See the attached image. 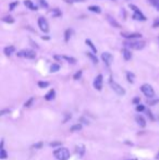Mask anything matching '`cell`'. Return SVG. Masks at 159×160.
Here are the masks:
<instances>
[{
    "instance_id": "obj_42",
    "label": "cell",
    "mask_w": 159,
    "mask_h": 160,
    "mask_svg": "<svg viewBox=\"0 0 159 160\" xmlns=\"http://www.w3.org/2000/svg\"><path fill=\"white\" fill-rule=\"evenodd\" d=\"M81 121H83L85 124H88V121H86V120H85V118H81Z\"/></svg>"
},
{
    "instance_id": "obj_29",
    "label": "cell",
    "mask_w": 159,
    "mask_h": 160,
    "mask_svg": "<svg viewBox=\"0 0 159 160\" xmlns=\"http://www.w3.org/2000/svg\"><path fill=\"white\" fill-rule=\"evenodd\" d=\"M71 29H67L66 31V37H64V41H69V39H70V37H71Z\"/></svg>"
},
{
    "instance_id": "obj_13",
    "label": "cell",
    "mask_w": 159,
    "mask_h": 160,
    "mask_svg": "<svg viewBox=\"0 0 159 160\" xmlns=\"http://www.w3.org/2000/svg\"><path fill=\"white\" fill-rule=\"evenodd\" d=\"M54 97H56V92H54V89L49 90V92H48V93L45 95V99H46V100H48V101L52 100Z\"/></svg>"
},
{
    "instance_id": "obj_10",
    "label": "cell",
    "mask_w": 159,
    "mask_h": 160,
    "mask_svg": "<svg viewBox=\"0 0 159 160\" xmlns=\"http://www.w3.org/2000/svg\"><path fill=\"white\" fill-rule=\"evenodd\" d=\"M121 36L128 39H133V38H141L142 35L139 33H121Z\"/></svg>"
},
{
    "instance_id": "obj_43",
    "label": "cell",
    "mask_w": 159,
    "mask_h": 160,
    "mask_svg": "<svg viewBox=\"0 0 159 160\" xmlns=\"http://www.w3.org/2000/svg\"><path fill=\"white\" fill-rule=\"evenodd\" d=\"M131 160H137V159H136V158H134V159H131Z\"/></svg>"
},
{
    "instance_id": "obj_7",
    "label": "cell",
    "mask_w": 159,
    "mask_h": 160,
    "mask_svg": "<svg viewBox=\"0 0 159 160\" xmlns=\"http://www.w3.org/2000/svg\"><path fill=\"white\" fill-rule=\"evenodd\" d=\"M38 26L40 31H43L44 33H47L49 31V25H48V22L45 17H39L38 19Z\"/></svg>"
},
{
    "instance_id": "obj_19",
    "label": "cell",
    "mask_w": 159,
    "mask_h": 160,
    "mask_svg": "<svg viewBox=\"0 0 159 160\" xmlns=\"http://www.w3.org/2000/svg\"><path fill=\"white\" fill-rule=\"evenodd\" d=\"M126 78H128V81L130 83H134L135 81V75L133 73H131V72H126Z\"/></svg>"
},
{
    "instance_id": "obj_26",
    "label": "cell",
    "mask_w": 159,
    "mask_h": 160,
    "mask_svg": "<svg viewBox=\"0 0 159 160\" xmlns=\"http://www.w3.org/2000/svg\"><path fill=\"white\" fill-rule=\"evenodd\" d=\"M62 59H64V60H67V61H69L70 63H75L76 60L74 59V58H71V57H67V56H63V57H61Z\"/></svg>"
},
{
    "instance_id": "obj_45",
    "label": "cell",
    "mask_w": 159,
    "mask_h": 160,
    "mask_svg": "<svg viewBox=\"0 0 159 160\" xmlns=\"http://www.w3.org/2000/svg\"><path fill=\"white\" fill-rule=\"evenodd\" d=\"M113 1H116V0H113Z\"/></svg>"
},
{
    "instance_id": "obj_39",
    "label": "cell",
    "mask_w": 159,
    "mask_h": 160,
    "mask_svg": "<svg viewBox=\"0 0 159 160\" xmlns=\"http://www.w3.org/2000/svg\"><path fill=\"white\" fill-rule=\"evenodd\" d=\"M17 4H19V2H17V1H15V2H14V3H12V4H10V10H13V9H14V7H15V6H17Z\"/></svg>"
},
{
    "instance_id": "obj_17",
    "label": "cell",
    "mask_w": 159,
    "mask_h": 160,
    "mask_svg": "<svg viewBox=\"0 0 159 160\" xmlns=\"http://www.w3.org/2000/svg\"><path fill=\"white\" fill-rule=\"evenodd\" d=\"M24 4H25V6L27 7V8L31 9V10H33V11H35V10H37V8H36V7L34 6L33 2H32L31 0H25V1H24Z\"/></svg>"
},
{
    "instance_id": "obj_6",
    "label": "cell",
    "mask_w": 159,
    "mask_h": 160,
    "mask_svg": "<svg viewBox=\"0 0 159 160\" xmlns=\"http://www.w3.org/2000/svg\"><path fill=\"white\" fill-rule=\"evenodd\" d=\"M110 86L111 88L113 89V92L116 93V94L120 95V96H123V95H126V89L121 86V85H119L118 83L113 82V81H110Z\"/></svg>"
},
{
    "instance_id": "obj_11",
    "label": "cell",
    "mask_w": 159,
    "mask_h": 160,
    "mask_svg": "<svg viewBox=\"0 0 159 160\" xmlns=\"http://www.w3.org/2000/svg\"><path fill=\"white\" fill-rule=\"evenodd\" d=\"M135 121H136V123L139 125V127H142V129L146 127V120L144 119L143 117H141V115H136V117H135Z\"/></svg>"
},
{
    "instance_id": "obj_18",
    "label": "cell",
    "mask_w": 159,
    "mask_h": 160,
    "mask_svg": "<svg viewBox=\"0 0 159 160\" xmlns=\"http://www.w3.org/2000/svg\"><path fill=\"white\" fill-rule=\"evenodd\" d=\"M88 10L92 11V12H95V13H100L101 12L100 7H98V6H91V7H88Z\"/></svg>"
},
{
    "instance_id": "obj_31",
    "label": "cell",
    "mask_w": 159,
    "mask_h": 160,
    "mask_svg": "<svg viewBox=\"0 0 159 160\" xmlns=\"http://www.w3.org/2000/svg\"><path fill=\"white\" fill-rule=\"evenodd\" d=\"M146 115H147V117L151 120V121H155V117L153 115V113H151V110H146Z\"/></svg>"
},
{
    "instance_id": "obj_1",
    "label": "cell",
    "mask_w": 159,
    "mask_h": 160,
    "mask_svg": "<svg viewBox=\"0 0 159 160\" xmlns=\"http://www.w3.org/2000/svg\"><path fill=\"white\" fill-rule=\"evenodd\" d=\"M54 156L58 160H68L70 158V152L66 147H60L59 149L54 150Z\"/></svg>"
},
{
    "instance_id": "obj_9",
    "label": "cell",
    "mask_w": 159,
    "mask_h": 160,
    "mask_svg": "<svg viewBox=\"0 0 159 160\" xmlns=\"http://www.w3.org/2000/svg\"><path fill=\"white\" fill-rule=\"evenodd\" d=\"M94 87L97 90H101V88H103V75L101 74L97 75L96 78L94 80Z\"/></svg>"
},
{
    "instance_id": "obj_40",
    "label": "cell",
    "mask_w": 159,
    "mask_h": 160,
    "mask_svg": "<svg viewBox=\"0 0 159 160\" xmlns=\"http://www.w3.org/2000/svg\"><path fill=\"white\" fill-rule=\"evenodd\" d=\"M68 2H84L85 0H67Z\"/></svg>"
},
{
    "instance_id": "obj_27",
    "label": "cell",
    "mask_w": 159,
    "mask_h": 160,
    "mask_svg": "<svg viewBox=\"0 0 159 160\" xmlns=\"http://www.w3.org/2000/svg\"><path fill=\"white\" fill-rule=\"evenodd\" d=\"M2 21H3V22H6V23H13V22H14L13 17H10V15H9V17H4L3 19H2Z\"/></svg>"
},
{
    "instance_id": "obj_16",
    "label": "cell",
    "mask_w": 159,
    "mask_h": 160,
    "mask_svg": "<svg viewBox=\"0 0 159 160\" xmlns=\"http://www.w3.org/2000/svg\"><path fill=\"white\" fill-rule=\"evenodd\" d=\"M122 53H123V57H124L126 60H131V58H132V53H131L130 50L126 48V49H123Z\"/></svg>"
},
{
    "instance_id": "obj_30",
    "label": "cell",
    "mask_w": 159,
    "mask_h": 160,
    "mask_svg": "<svg viewBox=\"0 0 159 160\" xmlns=\"http://www.w3.org/2000/svg\"><path fill=\"white\" fill-rule=\"evenodd\" d=\"M81 76H82V71L80 70V71H77V72H76L74 75H73V78H74V80H80V78H81Z\"/></svg>"
},
{
    "instance_id": "obj_8",
    "label": "cell",
    "mask_w": 159,
    "mask_h": 160,
    "mask_svg": "<svg viewBox=\"0 0 159 160\" xmlns=\"http://www.w3.org/2000/svg\"><path fill=\"white\" fill-rule=\"evenodd\" d=\"M101 59H103V61L105 62L107 68H109V66H111V63H112L113 61V57L110 52H104L101 54Z\"/></svg>"
},
{
    "instance_id": "obj_2",
    "label": "cell",
    "mask_w": 159,
    "mask_h": 160,
    "mask_svg": "<svg viewBox=\"0 0 159 160\" xmlns=\"http://www.w3.org/2000/svg\"><path fill=\"white\" fill-rule=\"evenodd\" d=\"M141 90H142V93L146 96L147 98H153V97L155 96V90H154V88H153L151 85H149V84H144V85H142Z\"/></svg>"
},
{
    "instance_id": "obj_44",
    "label": "cell",
    "mask_w": 159,
    "mask_h": 160,
    "mask_svg": "<svg viewBox=\"0 0 159 160\" xmlns=\"http://www.w3.org/2000/svg\"><path fill=\"white\" fill-rule=\"evenodd\" d=\"M157 158H159V154H158V156H157Z\"/></svg>"
},
{
    "instance_id": "obj_23",
    "label": "cell",
    "mask_w": 159,
    "mask_h": 160,
    "mask_svg": "<svg viewBox=\"0 0 159 160\" xmlns=\"http://www.w3.org/2000/svg\"><path fill=\"white\" fill-rule=\"evenodd\" d=\"M7 157H8V154L6 152V149H4V148H1V149H0V158H1V159H6Z\"/></svg>"
},
{
    "instance_id": "obj_24",
    "label": "cell",
    "mask_w": 159,
    "mask_h": 160,
    "mask_svg": "<svg viewBox=\"0 0 159 160\" xmlns=\"http://www.w3.org/2000/svg\"><path fill=\"white\" fill-rule=\"evenodd\" d=\"M59 70H60V66H59V64L54 63V64L50 66V72H57V71H59Z\"/></svg>"
},
{
    "instance_id": "obj_20",
    "label": "cell",
    "mask_w": 159,
    "mask_h": 160,
    "mask_svg": "<svg viewBox=\"0 0 159 160\" xmlns=\"http://www.w3.org/2000/svg\"><path fill=\"white\" fill-rule=\"evenodd\" d=\"M86 54H87V57L93 61V63H95V64H96V63H98V59L96 58V56H95V54H93V53H91V52H87Z\"/></svg>"
},
{
    "instance_id": "obj_15",
    "label": "cell",
    "mask_w": 159,
    "mask_h": 160,
    "mask_svg": "<svg viewBox=\"0 0 159 160\" xmlns=\"http://www.w3.org/2000/svg\"><path fill=\"white\" fill-rule=\"evenodd\" d=\"M14 51H15V48H14L13 46H8V47L4 48V53H6V56H11Z\"/></svg>"
},
{
    "instance_id": "obj_4",
    "label": "cell",
    "mask_w": 159,
    "mask_h": 160,
    "mask_svg": "<svg viewBox=\"0 0 159 160\" xmlns=\"http://www.w3.org/2000/svg\"><path fill=\"white\" fill-rule=\"evenodd\" d=\"M124 46L135 50H141L145 47V41H129V43H124Z\"/></svg>"
},
{
    "instance_id": "obj_36",
    "label": "cell",
    "mask_w": 159,
    "mask_h": 160,
    "mask_svg": "<svg viewBox=\"0 0 159 160\" xmlns=\"http://www.w3.org/2000/svg\"><path fill=\"white\" fill-rule=\"evenodd\" d=\"M139 101H141V98H139V97H135V98L133 99V103H136V105H137V103H139Z\"/></svg>"
},
{
    "instance_id": "obj_12",
    "label": "cell",
    "mask_w": 159,
    "mask_h": 160,
    "mask_svg": "<svg viewBox=\"0 0 159 160\" xmlns=\"http://www.w3.org/2000/svg\"><path fill=\"white\" fill-rule=\"evenodd\" d=\"M107 20H108V22L110 23V25H112L113 27H116V29H120L121 27V25L118 23L117 21L114 20L112 17H110V15H107Z\"/></svg>"
},
{
    "instance_id": "obj_21",
    "label": "cell",
    "mask_w": 159,
    "mask_h": 160,
    "mask_svg": "<svg viewBox=\"0 0 159 160\" xmlns=\"http://www.w3.org/2000/svg\"><path fill=\"white\" fill-rule=\"evenodd\" d=\"M85 43H86V45H88V46H89V47H91V48H92L93 52H94V53H96V52H97L96 47L94 46V44H93V43H92V41H89V39H86V41H85Z\"/></svg>"
},
{
    "instance_id": "obj_3",
    "label": "cell",
    "mask_w": 159,
    "mask_h": 160,
    "mask_svg": "<svg viewBox=\"0 0 159 160\" xmlns=\"http://www.w3.org/2000/svg\"><path fill=\"white\" fill-rule=\"evenodd\" d=\"M130 9H132L134 11V14H133V19L134 20H138V21H146V17L141 12V10L136 7V6H134V4H130L129 6Z\"/></svg>"
},
{
    "instance_id": "obj_34",
    "label": "cell",
    "mask_w": 159,
    "mask_h": 160,
    "mask_svg": "<svg viewBox=\"0 0 159 160\" xmlns=\"http://www.w3.org/2000/svg\"><path fill=\"white\" fill-rule=\"evenodd\" d=\"M32 147H33V148H42L43 147V143H42V142H39V143L34 144Z\"/></svg>"
},
{
    "instance_id": "obj_35",
    "label": "cell",
    "mask_w": 159,
    "mask_h": 160,
    "mask_svg": "<svg viewBox=\"0 0 159 160\" xmlns=\"http://www.w3.org/2000/svg\"><path fill=\"white\" fill-rule=\"evenodd\" d=\"M59 145H62V144L60 143V142H54V143H50V147H56V146H59Z\"/></svg>"
},
{
    "instance_id": "obj_33",
    "label": "cell",
    "mask_w": 159,
    "mask_h": 160,
    "mask_svg": "<svg viewBox=\"0 0 159 160\" xmlns=\"http://www.w3.org/2000/svg\"><path fill=\"white\" fill-rule=\"evenodd\" d=\"M33 101H34V98L32 97V98H29V100H27V103H25V105H24V106H25V107H29L31 105H32V103H33Z\"/></svg>"
},
{
    "instance_id": "obj_22",
    "label": "cell",
    "mask_w": 159,
    "mask_h": 160,
    "mask_svg": "<svg viewBox=\"0 0 159 160\" xmlns=\"http://www.w3.org/2000/svg\"><path fill=\"white\" fill-rule=\"evenodd\" d=\"M82 130V124H74L71 127V132H76V131H81Z\"/></svg>"
},
{
    "instance_id": "obj_32",
    "label": "cell",
    "mask_w": 159,
    "mask_h": 160,
    "mask_svg": "<svg viewBox=\"0 0 159 160\" xmlns=\"http://www.w3.org/2000/svg\"><path fill=\"white\" fill-rule=\"evenodd\" d=\"M146 109H145V106L144 105H137V107H136V111H138V112H142V111H145Z\"/></svg>"
},
{
    "instance_id": "obj_37",
    "label": "cell",
    "mask_w": 159,
    "mask_h": 160,
    "mask_svg": "<svg viewBox=\"0 0 159 160\" xmlns=\"http://www.w3.org/2000/svg\"><path fill=\"white\" fill-rule=\"evenodd\" d=\"M158 26H159V17L154 22V24H153V27H158Z\"/></svg>"
},
{
    "instance_id": "obj_5",
    "label": "cell",
    "mask_w": 159,
    "mask_h": 160,
    "mask_svg": "<svg viewBox=\"0 0 159 160\" xmlns=\"http://www.w3.org/2000/svg\"><path fill=\"white\" fill-rule=\"evenodd\" d=\"M17 56L21 58H26V59H34V58H36V53H35V51L31 49H24L19 51L17 53Z\"/></svg>"
},
{
    "instance_id": "obj_14",
    "label": "cell",
    "mask_w": 159,
    "mask_h": 160,
    "mask_svg": "<svg viewBox=\"0 0 159 160\" xmlns=\"http://www.w3.org/2000/svg\"><path fill=\"white\" fill-rule=\"evenodd\" d=\"M75 150L77 154H80V156H84V154H85V146L84 145H77L75 148Z\"/></svg>"
},
{
    "instance_id": "obj_28",
    "label": "cell",
    "mask_w": 159,
    "mask_h": 160,
    "mask_svg": "<svg viewBox=\"0 0 159 160\" xmlns=\"http://www.w3.org/2000/svg\"><path fill=\"white\" fill-rule=\"evenodd\" d=\"M38 86L40 87V88H46V87L49 86V83L48 82H38Z\"/></svg>"
},
{
    "instance_id": "obj_25",
    "label": "cell",
    "mask_w": 159,
    "mask_h": 160,
    "mask_svg": "<svg viewBox=\"0 0 159 160\" xmlns=\"http://www.w3.org/2000/svg\"><path fill=\"white\" fill-rule=\"evenodd\" d=\"M148 1L159 11V0H148Z\"/></svg>"
},
{
    "instance_id": "obj_41",
    "label": "cell",
    "mask_w": 159,
    "mask_h": 160,
    "mask_svg": "<svg viewBox=\"0 0 159 160\" xmlns=\"http://www.w3.org/2000/svg\"><path fill=\"white\" fill-rule=\"evenodd\" d=\"M159 101V99H155V100H151V101H149V105H155V103H157Z\"/></svg>"
},
{
    "instance_id": "obj_38",
    "label": "cell",
    "mask_w": 159,
    "mask_h": 160,
    "mask_svg": "<svg viewBox=\"0 0 159 160\" xmlns=\"http://www.w3.org/2000/svg\"><path fill=\"white\" fill-rule=\"evenodd\" d=\"M6 113H10V109H3L1 111V115H4Z\"/></svg>"
}]
</instances>
